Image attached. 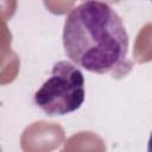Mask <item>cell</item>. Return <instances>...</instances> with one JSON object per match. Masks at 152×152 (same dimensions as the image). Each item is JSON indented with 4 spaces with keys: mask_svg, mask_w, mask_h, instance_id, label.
<instances>
[{
    "mask_svg": "<svg viewBox=\"0 0 152 152\" xmlns=\"http://www.w3.org/2000/svg\"><path fill=\"white\" fill-rule=\"evenodd\" d=\"M63 48L77 66L99 75L122 78L133 69L129 37L121 17L107 2L86 0L64 20Z\"/></svg>",
    "mask_w": 152,
    "mask_h": 152,
    "instance_id": "6da1fadb",
    "label": "cell"
},
{
    "mask_svg": "<svg viewBox=\"0 0 152 152\" xmlns=\"http://www.w3.org/2000/svg\"><path fill=\"white\" fill-rule=\"evenodd\" d=\"M84 97V76L80 68L69 61H58L33 100L48 116H63L80 109Z\"/></svg>",
    "mask_w": 152,
    "mask_h": 152,
    "instance_id": "7a4b0ae2",
    "label": "cell"
},
{
    "mask_svg": "<svg viewBox=\"0 0 152 152\" xmlns=\"http://www.w3.org/2000/svg\"><path fill=\"white\" fill-rule=\"evenodd\" d=\"M147 151L148 152H152V133L148 138V141H147Z\"/></svg>",
    "mask_w": 152,
    "mask_h": 152,
    "instance_id": "3957f363",
    "label": "cell"
},
{
    "mask_svg": "<svg viewBox=\"0 0 152 152\" xmlns=\"http://www.w3.org/2000/svg\"><path fill=\"white\" fill-rule=\"evenodd\" d=\"M151 2H152V0H151Z\"/></svg>",
    "mask_w": 152,
    "mask_h": 152,
    "instance_id": "277c9868",
    "label": "cell"
}]
</instances>
